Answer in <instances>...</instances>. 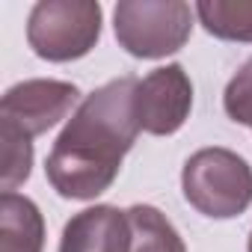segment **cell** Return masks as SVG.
Returning <instances> with one entry per match:
<instances>
[{"label": "cell", "instance_id": "ba28073f", "mask_svg": "<svg viewBox=\"0 0 252 252\" xmlns=\"http://www.w3.org/2000/svg\"><path fill=\"white\" fill-rule=\"evenodd\" d=\"M45 217L39 205L21 193L0 196V252H42Z\"/></svg>", "mask_w": 252, "mask_h": 252}, {"label": "cell", "instance_id": "7c38bea8", "mask_svg": "<svg viewBox=\"0 0 252 252\" xmlns=\"http://www.w3.org/2000/svg\"><path fill=\"white\" fill-rule=\"evenodd\" d=\"M222 107L231 122L252 128V57L228 80V86L222 92Z\"/></svg>", "mask_w": 252, "mask_h": 252}, {"label": "cell", "instance_id": "9c48e42d", "mask_svg": "<svg viewBox=\"0 0 252 252\" xmlns=\"http://www.w3.org/2000/svg\"><path fill=\"white\" fill-rule=\"evenodd\" d=\"M193 12L211 36L252 45V0H199Z\"/></svg>", "mask_w": 252, "mask_h": 252}, {"label": "cell", "instance_id": "277c9868", "mask_svg": "<svg viewBox=\"0 0 252 252\" xmlns=\"http://www.w3.org/2000/svg\"><path fill=\"white\" fill-rule=\"evenodd\" d=\"M101 18L95 0H39L27 18V45L48 63L80 60L98 45Z\"/></svg>", "mask_w": 252, "mask_h": 252}, {"label": "cell", "instance_id": "7a4b0ae2", "mask_svg": "<svg viewBox=\"0 0 252 252\" xmlns=\"http://www.w3.org/2000/svg\"><path fill=\"white\" fill-rule=\"evenodd\" d=\"M181 190L199 214L231 220L252 205V166L231 149H199L181 169Z\"/></svg>", "mask_w": 252, "mask_h": 252}, {"label": "cell", "instance_id": "6da1fadb", "mask_svg": "<svg viewBox=\"0 0 252 252\" xmlns=\"http://www.w3.org/2000/svg\"><path fill=\"white\" fill-rule=\"evenodd\" d=\"M137 80L128 74L98 86L60 131L45 160V175L63 199L89 202L113 187L125 155L140 134L134 113Z\"/></svg>", "mask_w": 252, "mask_h": 252}, {"label": "cell", "instance_id": "4fadbf2b", "mask_svg": "<svg viewBox=\"0 0 252 252\" xmlns=\"http://www.w3.org/2000/svg\"><path fill=\"white\" fill-rule=\"evenodd\" d=\"M246 252H252V231H249V240H246Z\"/></svg>", "mask_w": 252, "mask_h": 252}, {"label": "cell", "instance_id": "3957f363", "mask_svg": "<svg viewBox=\"0 0 252 252\" xmlns=\"http://www.w3.org/2000/svg\"><path fill=\"white\" fill-rule=\"evenodd\" d=\"M113 30L131 57L163 60L187 45L193 9L184 0H122L113 9Z\"/></svg>", "mask_w": 252, "mask_h": 252}, {"label": "cell", "instance_id": "8fae6325", "mask_svg": "<svg viewBox=\"0 0 252 252\" xmlns=\"http://www.w3.org/2000/svg\"><path fill=\"white\" fill-rule=\"evenodd\" d=\"M0 143H3V169H0V187L3 193H15V187H21L30 178L33 169V143L30 137L3 128L0 125Z\"/></svg>", "mask_w": 252, "mask_h": 252}, {"label": "cell", "instance_id": "5b68a950", "mask_svg": "<svg viewBox=\"0 0 252 252\" xmlns=\"http://www.w3.org/2000/svg\"><path fill=\"white\" fill-rule=\"evenodd\" d=\"M80 89L68 80L33 77L9 86L0 98V125L12 128L24 137L48 134L54 125H60L77 104Z\"/></svg>", "mask_w": 252, "mask_h": 252}, {"label": "cell", "instance_id": "30bf717a", "mask_svg": "<svg viewBox=\"0 0 252 252\" xmlns=\"http://www.w3.org/2000/svg\"><path fill=\"white\" fill-rule=\"evenodd\" d=\"M131 249L128 252H187L178 228L155 205H131Z\"/></svg>", "mask_w": 252, "mask_h": 252}, {"label": "cell", "instance_id": "8992f818", "mask_svg": "<svg viewBox=\"0 0 252 252\" xmlns=\"http://www.w3.org/2000/svg\"><path fill=\"white\" fill-rule=\"evenodd\" d=\"M193 110V83L184 65L169 63L137 80L134 113L140 131L155 137H169L187 122Z\"/></svg>", "mask_w": 252, "mask_h": 252}, {"label": "cell", "instance_id": "52a82bcc", "mask_svg": "<svg viewBox=\"0 0 252 252\" xmlns=\"http://www.w3.org/2000/svg\"><path fill=\"white\" fill-rule=\"evenodd\" d=\"M131 222L128 211L116 205H95L74 214L60 237V252H128Z\"/></svg>", "mask_w": 252, "mask_h": 252}]
</instances>
